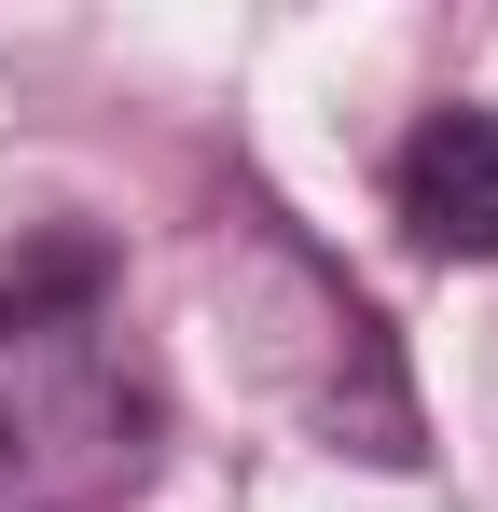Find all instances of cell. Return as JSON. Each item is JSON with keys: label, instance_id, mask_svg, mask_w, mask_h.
<instances>
[{"label": "cell", "instance_id": "1", "mask_svg": "<svg viewBox=\"0 0 498 512\" xmlns=\"http://www.w3.org/2000/svg\"><path fill=\"white\" fill-rule=\"evenodd\" d=\"M153 485V374L97 305V250L0 277V512H125Z\"/></svg>", "mask_w": 498, "mask_h": 512}, {"label": "cell", "instance_id": "2", "mask_svg": "<svg viewBox=\"0 0 498 512\" xmlns=\"http://www.w3.org/2000/svg\"><path fill=\"white\" fill-rule=\"evenodd\" d=\"M402 222H415V250H443V263H498V111L485 97L429 111L402 139Z\"/></svg>", "mask_w": 498, "mask_h": 512}]
</instances>
